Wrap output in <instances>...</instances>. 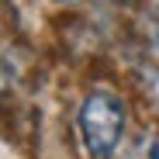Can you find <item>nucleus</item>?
Instances as JSON below:
<instances>
[{"label": "nucleus", "instance_id": "1", "mask_svg": "<svg viewBox=\"0 0 159 159\" xmlns=\"http://www.w3.org/2000/svg\"><path fill=\"white\" fill-rule=\"evenodd\" d=\"M125 131V100L111 90H93L80 107V135L90 159H111Z\"/></svg>", "mask_w": 159, "mask_h": 159}, {"label": "nucleus", "instance_id": "2", "mask_svg": "<svg viewBox=\"0 0 159 159\" xmlns=\"http://www.w3.org/2000/svg\"><path fill=\"white\" fill-rule=\"evenodd\" d=\"M4 90H7V73H4V66H0V97H4Z\"/></svg>", "mask_w": 159, "mask_h": 159}, {"label": "nucleus", "instance_id": "3", "mask_svg": "<svg viewBox=\"0 0 159 159\" xmlns=\"http://www.w3.org/2000/svg\"><path fill=\"white\" fill-rule=\"evenodd\" d=\"M121 4H128V0H121Z\"/></svg>", "mask_w": 159, "mask_h": 159}, {"label": "nucleus", "instance_id": "4", "mask_svg": "<svg viewBox=\"0 0 159 159\" xmlns=\"http://www.w3.org/2000/svg\"><path fill=\"white\" fill-rule=\"evenodd\" d=\"M62 4H69V0H62Z\"/></svg>", "mask_w": 159, "mask_h": 159}]
</instances>
